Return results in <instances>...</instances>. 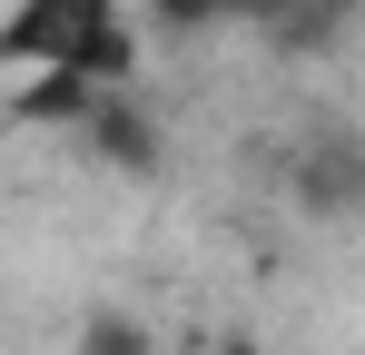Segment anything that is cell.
I'll return each mask as SVG.
<instances>
[{
    "label": "cell",
    "instance_id": "cell-4",
    "mask_svg": "<svg viewBox=\"0 0 365 355\" xmlns=\"http://www.w3.org/2000/svg\"><path fill=\"white\" fill-rule=\"evenodd\" d=\"M89 158H109V168H128V178H148L158 168V109L138 99V89H109L99 109H89Z\"/></svg>",
    "mask_w": 365,
    "mask_h": 355
},
{
    "label": "cell",
    "instance_id": "cell-7",
    "mask_svg": "<svg viewBox=\"0 0 365 355\" xmlns=\"http://www.w3.org/2000/svg\"><path fill=\"white\" fill-rule=\"evenodd\" d=\"M79 355H158V336H148L138 316H89V326H79Z\"/></svg>",
    "mask_w": 365,
    "mask_h": 355
},
{
    "label": "cell",
    "instance_id": "cell-2",
    "mask_svg": "<svg viewBox=\"0 0 365 355\" xmlns=\"http://www.w3.org/2000/svg\"><path fill=\"white\" fill-rule=\"evenodd\" d=\"M109 20H128L119 0H20V10H10V30H0V59H10V69L79 59V40H99Z\"/></svg>",
    "mask_w": 365,
    "mask_h": 355
},
{
    "label": "cell",
    "instance_id": "cell-1",
    "mask_svg": "<svg viewBox=\"0 0 365 355\" xmlns=\"http://www.w3.org/2000/svg\"><path fill=\"white\" fill-rule=\"evenodd\" d=\"M287 197H297L316 227L356 217V207H365V128H346V118L297 128V148H287Z\"/></svg>",
    "mask_w": 365,
    "mask_h": 355
},
{
    "label": "cell",
    "instance_id": "cell-8",
    "mask_svg": "<svg viewBox=\"0 0 365 355\" xmlns=\"http://www.w3.org/2000/svg\"><path fill=\"white\" fill-rule=\"evenodd\" d=\"M287 10H297V0H227V20H247V30H277Z\"/></svg>",
    "mask_w": 365,
    "mask_h": 355
},
{
    "label": "cell",
    "instance_id": "cell-5",
    "mask_svg": "<svg viewBox=\"0 0 365 355\" xmlns=\"http://www.w3.org/2000/svg\"><path fill=\"white\" fill-rule=\"evenodd\" d=\"M346 20H356V0H297V10L267 30V50H277V59H316V50L346 40Z\"/></svg>",
    "mask_w": 365,
    "mask_h": 355
},
{
    "label": "cell",
    "instance_id": "cell-6",
    "mask_svg": "<svg viewBox=\"0 0 365 355\" xmlns=\"http://www.w3.org/2000/svg\"><path fill=\"white\" fill-rule=\"evenodd\" d=\"M138 10H148V30H158V40H197V30H217V20H227V0H138Z\"/></svg>",
    "mask_w": 365,
    "mask_h": 355
},
{
    "label": "cell",
    "instance_id": "cell-9",
    "mask_svg": "<svg viewBox=\"0 0 365 355\" xmlns=\"http://www.w3.org/2000/svg\"><path fill=\"white\" fill-rule=\"evenodd\" d=\"M217 355H267V346H257V336H227V346H217Z\"/></svg>",
    "mask_w": 365,
    "mask_h": 355
},
{
    "label": "cell",
    "instance_id": "cell-3",
    "mask_svg": "<svg viewBox=\"0 0 365 355\" xmlns=\"http://www.w3.org/2000/svg\"><path fill=\"white\" fill-rule=\"evenodd\" d=\"M99 99H109V79H89L79 59H40V69L10 89V118H20V128H89Z\"/></svg>",
    "mask_w": 365,
    "mask_h": 355
}]
</instances>
